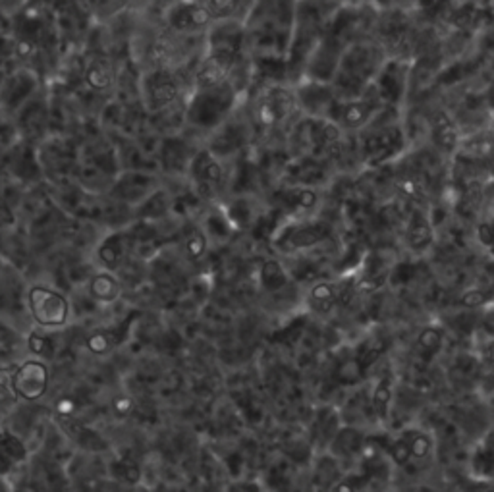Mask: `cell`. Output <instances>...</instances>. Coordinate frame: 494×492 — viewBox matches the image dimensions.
Instances as JSON below:
<instances>
[{
  "label": "cell",
  "instance_id": "8",
  "mask_svg": "<svg viewBox=\"0 0 494 492\" xmlns=\"http://www.w3.org/2000/svg\"><path fill=\"white\" fill-rule=\"evenodd\" d=\"M33 321L45 328L64 326L70 319V303L64 294L46 286H33L28 294Z\"/></svg>",
  "mask_w": 494,
  "mask_h": 492
},
{
  "label": "cell",
  "instance_id": "21",
  "mask_svg": "<svg viewBox=\"0 0 494 492\" xmlns=\"http://www.w3.org/2000/svg\"><path fill=\"white\" fill-rule=\"evenodd\" d=\"M361 439L354 429H340L328 448L336 455V458H348V455H356L361 452Z\"/></svg>",
  "mask_w": 494,
  "mask_h": 492
},
{
  "label": "cell",
  "instance_id": "10",
  "mask_svg": "<svg viewBox=\"0 0 494 492\" xmlns=\"http://www.w3.org/2000/svg\"><path fill=\"white\" fill-rule=\"evenodd\" d=\"M12 389L26 402H37L49 389V367L39 359H28L12 373Z\"/></svg>",
  "mask_w": 494,
  "mask_h": 492
},
{
  "label": "cell",
  "instance_id": "22",
  "mask_svg": "<svg viewBox=\"0 0 494 492\" xmlns=\"http://www.w3.org/2000/svg\"><path fill=\"white\" fill-rule=\"evenodd\" d=\"M408 243L414 251H425L432 243V228L425 217H416L408 228Z\"/></svg>",
  "mask_w": 494,
  "mask_h": 492
},
{
  "label": "cell",
  "instance_id": "5",
  "mask_svg": "<svg viewBox=\"0 0 494 492\" xmlns=\"http://www.w3.org/2000/svg\"><path fill=\"white\" fill-rule=\"evenodd\" d=\"M247 33L243 20H220L205 33V56L203 62L209 64L222 76L234 79L236 70L245 62Z\"/></svg>",
  "mask_w": 494,
  "mask_h": 492
},
{
  "label": "cell",
  "instance_id": "23",
  "mask_svg": "<svg viewBox=\"0 0 494 492\" xmlns=\"http://www.w3.org/2000/svg\"><path fill=\"white\" fill-rule=\"evenodd\" d=\"M391 402H392V379L383 377L379 382L375 384L373 394H371V407H373L375 415L381 421H386Z\"/></svg>",
  "mask_w": 494,
  "mask_h": 492
},
{
  "label": "cell",
  "instance_id": "37",
  "mask_svg": "<svg viewBox=\"0 0 494 492\" xmlns=\"http://www.w3.org/2000/svg\"><path fill=\"white\" fill-rule=\"evenodd\" d=\"M487 357H489V361H490L492 365H494V338H490V340H489V346H487Z\"/></svg>",
  "mask_w": 494,
  "mask_h": 492
},
{
  "label": "cell",
  "instance_id": "28",
  "mask_svg": "<svg viewBox=\"0 0 494 492\" xmlns=\"http://www.w3.org/2000/svg\"><path fill=\"white\" fill-rule=\"evenodd\" d=\"M184 248L190 259H199L207 250V238L202 230H190L184 240Z\"/></svg>",
  "mask_w": 494,
  "mask_h": 492
},
{
  "label": "cell",
  "instance_id": "6",
  "mask_svg": "<svg viewBox=\"0 0 494 492\" xmlns=\"http://www.w3.org/2000/svg\"><path fill=\"white\" fill-rule=\"evenodd\" d=\"M296 109H300L296 91L280 84H267L253 95L251 119L261 130H273L284 124Z\"/></svg>",
  "mask_w": 494,
  "mask_h": 492
},
{
  "label": "cell",
  "instance_id": "4",
  "mask_svg": "<svg viewBox=\"0 0 494 492\" xmlns=\"http://www.w3.org/2000/svg\"><path fill=\"white\" fill-rule=\"evenodd\" d=\"M238 86L234 79H222L217 84L193 86L190 102L185 109V120L199 130H215L225 124L228 114L238 104Z\"/></svg>",
  "mask_w": 494,
  "mask_h": 492
},
{
  "label": "cell",
  "instance_id": "15",
  "mask_svg": "<svg viewBox=\"0 0 494 492\" xmlns=\"http://www.w3.org/2000/svg\"><path fill=\"white\" fill-rule=\"evenodd\" d=\"M132 324V317L126 319L122 324L112 326V328H103V331H95L87 340L86 346L91 351L93 356H107L112 349L119 348L126 336H128V328Z\"/></svg>",
  "mask_w": 494,
  "mask_h": 492
},
{
  "label": "cell",
  "instance_id": "32",
  "mask_svg": "<svg viewBox=\"0 0 494 492\" xmlns=\"http://www.w3.org/2000/svg\"><path fill=\"white\" fill-rule=\"evenodd\" d=\"M28 346L31 349V354L39 356V357H49L54 351V344L51 342V340L45 336H39V334H31L28 338Z\"/></svg>",
  "mask_w": 494,
  "mask_h": 492
},
{
  "label": "cell",
  "instance_id": "14",
  "mask_svg": "<svg viewBox=\"0 0 494 492\" xmlns=\"http://www.w3.org/2000/svg\"><path fill=\"white\" fill-rule=\"evenodd\" d=\"M35 87H37L35 76L20 70V72L6 76L3 89H0V102H3L4 107L18 109L20 104L31 95Z\"/></svg>",
  "mask_w": 494,
  "mask_h": 492
},
{
  "label": "cell",
  "instance_id": "33",
  "mask_svg": "<svg viewBox=\"0 0 494 492\" xmlns=\"http://www.w3.org/2000/svg\"><path fill=\"white\" fill-rule=\"evenodd\" d=\"M419 346L427 351H437L442 346V332L439 328H425V331H421L419 334Z\"/></svg>",
  "mask_w": 494,
  "mask_h": 492
},
{
  "label": "cell",
  "instance_id": "34",
  "mask_svg": "<svg viewBox=\"0 0 494 492\" xmlns=\"http://www.w3.org/2000/svg\"><path fill=\"white\" fill-rule=\"evenodd\" d=\"M388 455L398 463V465H404L408 463V460L411 458V452H409V447L404 437H399L398 440H394L391 447H388Z\"/></svg>",
  "mask_w": 494,
  "mask_h": 492
},
{
  "label": "cell",
  "instance_id": "3",
  "mask_svg": "<svg viewBox=\"0 0 494 492\" xmlns=\"http://www.w3.org/2000/svg\"><path fill=\"white\" fill-rule=\"evenodd\" d=\"M340 6L344 4L323 3V0H296V14H293L292 37L286 54V68L292 74L296 72L303 78L305 66H308L311 54L321 43Z\"/></svg>",
  "mask_w": 494,
  "mask_h": 492
},
{
  "label": "cell",
  "instance_id": "17",
  "mask_svg": "<svg viewBox=\"0 0 494 492\" xmlns=\"http://www.w3.org/2000/svg\"><path fill=\"white\" fill-rule=\"evenodd\" d=\"M469 465H472V473L481 481L494 479V429L479 439Z\"/></svg>",
  "mask_w": 494,
  "mask_h": 492
},
{
  "label": "cell",
  "instance_id": "12",
  "mask_svg": "<svg viewBox=\"0 0 494 492\" xmlns=\"http://www.w3.org/2000/svg\"><path fill=\"white\" fill-rule=\"evenodd\" d=\"M328 236V228L323 222H301V225H293L282 234L278 245L284 248V251H298L309 250L313 245L321 243Z\"/></svg>",
  "mask_w": 494,
  "mask_h": 492
},
{
  "label": "cell",
  "instance_id": "11",
  "mask_svg": "<svg viewBox=\"0 0 494 492\" xmlns=\"http://www.w3.org/2000/svg\"><path fill=\"white\" fill-rule=\"evenodd\" d=\"M134 250V234L126 232H116L109 234L104 238L97 250V259L99 263L107 268V271H119L120 266L126 265V261L132 257Z\"/></svg>",
  "mask_w": 494,
  "mask_h": 492
},
{
  "label": "cell",
  "instance_id": "9",
  "mask_svg": "<svg viewBox=\"0 0 494 492\" xmlns=\"http://www.w3.org/2000/svg\"><path fill=\"white\" fill-rule=\"evenodd\" d=\"M180 78L169 68H152L141 79V93L151 112L170 109L180 97Z\"/></svg>",
  "mask_w": 494,
  "mask_h": 492
},
{
  "label": "cell",
  "instance_id": "36",
  "mask_svg": "<svg viewBox=\"0 0 494 492\" xmlns=\"http://www.w3.org/2000/svg\"><path fill=\"white\" fill-rule=\"evenodd\" d=\"M14 467H16L14 460H12L4 450H0V479L8 477L12 473V470H14Z\"/></svg>",
  "mask_w": 494,
  "mask_h": 492
},
{
  "label": "cell",
  "instance_id": "16",
  "mask_svg": "<svg viewBox=\"0 0 494 492\" xmlns=\"http://www.w3.org/2000/svg\"><path fill=\"white\" fill-rule=\"evenodd\" d=\"M89 296L103 306H111L116 303L122 296V283L112 271H104L93 275L89 280Z\"/></svg>",
  "mask_w": 494,
  "mask_h": 492
},
{
  "label": "cell",
  "instance_id": "31",
  "mask_svg": "<svg viewBox=\"0 0 494 492\" xmlns=\"http://www.w3.org/2000/svg\"><path fill=\"white\" fill-rule=\"evenodd\" d=\"M114 475H116V479H120V481L137 483L139 477H141V472H139V467H137L136 462H132L129 458H124V460H120L119 463H116Z\"/></svg>",
  "mask_w": 494,
  "mask_h": 492
},
{
  "label": "cell",
  "instance_id": "25",
  "mask_svg": "<svg viewBox=\"0 0 494 492\" xmlns=\"http://www.w3.org/2000/svg\"><path fill=\"white\" fill-rule=\"evenodd\" d=\"M0 450H4L14 463H23L28 458V448L23 440L10 430H0Z\"/></svg>",
  "mask_w": 494,
  "mask_h": 492
},
{
  "label": "cell",
  "instance_id": "38",
  "mask_svg": "<svg viewBox=\"0 0 494 492\" xmlns=\"http://www.w3.org/2000/svg\"><path fill=\"white\" fill-rule=\"evenodd\" d=\"M323 3H334V4H356V0H323Z\"/></svg>",
  "mask_w": 494,
  "mask_h": 492
},
{
  "label": "cell",
  "instance_id": "27",
  "mask_svg": "<svg viewBox=\"0 0 494 492\" xmlns=\"http://www.w3.org/2000/svg\"><path fill=\"white\" fill-rule=\"evenodd\" d=\"M408 442L409 447V452H411V458H417V460H423L427 458V455L431 454L432 450V440L431 437L427 435V432H419V430H409L406 432V435H402Z\"/></svg>",
  "mask_w": 494,
  "mask_h": 492
},
{
  "label": "cell",
  "instance_id": "20",
  "mask_svg": "<svg viewBox=\"0 0 494 492\" xmlns=\"http://www.w3.org/2000/svg\"><path fill=\"white\" fill-rule=\"evenodd\" d=\"M342 296V290H338L336 284L331 283H319L309 290V308L315 313H326L331 311Z\"/></svg>",
  "mask_w": 494,
  "mask_h": 492
},
{
  "label": "cell",
  "instance_id": "2",
  "mask_svg": "<svg viewBox=\"0 0 494 492\" xmlns=\"http://www.w3.org/2000/svg\"><path fill=\"white\" fill-rule=\"evenodd\" d=\"M388 56L383 45L371 39H356L344 51L331 79V87L338 99L363 97L381 78Z\"/></svg>",
  "mask_w": 494,
  "mask_h": 492
},
{
  "label": "cell",
  "instance_id": "7",
  "mask_svg": "<svg viewBox=\"0 0 494 492\" xmlns=\"http://www.w3.org/2000/svg\"><path fill=\"white\" fill-rule=\"evenodd\" d=\"M162 20L170 31L178 35L207 33L215 21L203 0H174L162 12Z\"/></svg>",
  "mask_w": 494,
  "mask_h": 492
},
{
  "label": "cell",
  "instance_id": "29",
  "mask_svg": "<svg viewBox=\"0 0 494 492\" xmlns=\"http://www.w3.org/2000/svg\"><path fill=\"white\" fill-rule=\"evenodd\" d=\"M363 365L359 363L358 357H350L346 361L340 363V367H338V379L342 381L344 384H354L361 379V374H363Z\"/></svg>",
  "mask_w": 494,
  "mask_h": 492
},
{
  "label": "cell",
  "instance_id": "24",
  "mask_svg": "<svg viewBox=\"0 0 494 492\" xmlns=\"http://www.w3.org/2000/svg\"><path fill=\"white\" fill-rule=\"evenodd\" d=\"M70 419V415H68ZM66 430L70 432V437L76 439V442L79 444V447H84L91 452H103L104 448H107V442H104L97 432H93L91 429L84 427V425H78L74 423L72 419H70V425H66Z\"/></svg>",
  "mask_w": 494,
  "mask_h": 492
},
{
  "label": "cell",
  "instance_id": "35",
  "mask_svg": "<svg viewBox=\"0 0 494 492\" xmlns=\"http://www.w3.org/2000/svg\"><path fill=\"white\" fill-rule=\"evenodd\" d=\"M487 296L483 294V291H469V294L464 296V306L465 308H481V306H485L487 303Z\"/></svg>",
  "mask_w": 494,
  "mask_h": 492
},
{
  "label": "cell",
  "instance_id": "19",
  "mask_svg": "<svg viewBox=\"0 0 494 492\" xmlns=\"http://www.w3.org/2000/svg\"><path fill=\"white\" fill-rule=\"evenodd\" d=\"M253 0H203L209 14L215 21L220 20H243Z\"/></svg>",
  "mask_w": 494,
  "mask_h": 492
},
{
  "label": "cell",
  "instance_id": "30",
  "mask_svg": "<svg viewBox=\"0 0 494 492\" xmlns=\"http://www.w3.org/2000/svg\"><path fill=\"white\" fill-rule=\"evenodd\" d=\"M16 398V392L12 389V377L8 379L0 373V419H3L8 414V409L14 406Z\"/></svg>",
  "mask_w": 494,
  "mask_h": 492
},
{
  "label": "cell",
  "instance_id": "18",
  "mask_svg": "<svg viewBox=\"0 0 494 492\" xmlns=\"http://www.w3.org/2000/svg\"><path fill=\"white\" fill-rule=\"evenodd\" d=\"M84 79L93 91H104L114 81V64L107 56H91L84 66Z\"/></svg>",
  "mask_w": 494,
  "mask_h": 492
},
{
  "label": "cell",
  "instance_id": "1",
  "mask_svg": "<svg viewBox=\"0 0 494 492\" xmlns=\"http://www.w3.org/2000/svg\"><path fill=\"white\" fill-rule=\"evenodd\" d=\"M296 0H253L243 18L247 45L267 56H282L286 64Z\"/></svg>",
  "mask_w": 494,
  "mask_h": 492
},
{
  "label": "cell",
  "instance_id": "39",
  "mask_svg": "<svg viewBox=\"0 0 494 492\" xmlns=\"http://www.w3.org/2000/svg\"><path fill=\"white\" fill-rule=\"evenodd\" d=\"M6 72H4V70L3 68H0V89H3V84H4V79H6Z\"/></svg>",
  "mask_w": 494,
  "mask_h": 492
},
{
  "label": "cell",
  "instance_id": "13",
  "mask_svg": "<svg viewBox=\"0 0 494 492\" xmlns=\"http://www.w3.org/2000/svg\"><path fill=\"white\" fill-rule=\"evenodd\" d=\"M192 178L202 192H215L222 180V168L210 151H199L192 159Z\"/></svg>",
  "mask_w": 494,
  "mask_h": 492
},
{
  "label": "cell",
  "instance_id": "26",
  "mask_svg": "<svg viewBox=\"0 0 494 492\" xmlns=\"http://www.w3.org/2000/svg\"><path fill=\"white\" fill-rule=\"evenodd\" d=\"M261 283L265 284L267 290L275 291L280 290L282 286H286L288 283V275L278 261H267L261 268Z\"/></svg>",
  "mask_w": 494,
  "mask_h": 492
}]
</instances>
